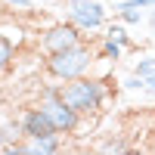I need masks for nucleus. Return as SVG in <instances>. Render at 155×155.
<instances>
[{"mask_svg":"<svg viewBox=\"0 0 155 155\" xmlns=\"http://www.w3.org/2000/svg\"><path fill=\"white\" fill-rule=\"evenodd\" d=\"M96 50L90 47L87 41L81 44H74L68 50H59V53H50L44 59V68L47 74L53 78V81H71V78H84L90 74V68H93V62H96Z\"/></svg>","mask_w":155,"mask_h":155,"instance_id":"nucleus-1","label":"nucleus"},{"mask_svg":"<svg viewBox=\"0 0 155 155\" xmlns=\"http://www.w3.org/2000/svg\"><path fill=\"white\" fill-rule=\"evenodd\" d=\"M62 99H65L71 109H78L84 118H90V115H96L106 106L109 87H106L102 78H93V74L71 78V81H62Z\"/></svg>","mask_w":155,"mask_h":155,"instance_id":"nucleus-2","label":"nucleus"},{"mask_svg":"<svg viewBox=\"0 0 155 155\" xmlns=\"http://www.w3.org/2000/svg\"><path fill=\"white\" fill-rule=\"evenodd\" d=\"M62 9H65V19L74 22L84 34L106 31L109 25V9L102 0H62Z\"/></svg>","mask_w":155,"mask_h":155,"instance_id":"nucleus-3","label":"nucleus"},{"mask_svg":"<svg viewBox=\"0 0 155 155\" xmlns=\"http://www.w3.org/2000/svg\"><path fill=\"white\" fill-rule=\"evenodd\" d=\"M84 37H87V34L78 28L74 22L62 19V22H53L50 28L41 31V37H37V50H41L44 56H50V53H59V50H68V47H74V44H81Z\"/></svg>","mask_w":155,"mask_h":155,"instance_id":"nucleus-4","label":"nucleus"},{"mask_svg":"<svg viewBox=\"0 0 155 155\" xmlns=\"http://www.w3.org/2000/svg\"><path fill=\"white\" fill-rule=\"evenodd\" d=\"M37 106H41V109L50 115V121L56 124V130H59L62 137L78 134V127H81V121H84V115L78 112V109H71L62 96H53V99H37Z\"/></svg>","mask_w":155,"mask_h":155,"instance_id":"nucleus-5","label":"nucleus"},{"mask_svg":"<svg viewBox=\"0 0 155 155\" xmlns=\"http://www.w3.org/2000/svg\"><path fill=\"white\" fill-rule=\"evenodd\" d=\"M19 121H22V134L25 137H53L59 134L56 124L50 121V115L41 109V106H28L19 112Z\"/></svg>","mask_w":155,"mask_h":155,"instance_id":"nucleus-6","label":"nucleus"},{"mask_svg":"<svg viewBox=\"0 0 155 155\" xmlns=\"http://www.w3.org/2000/svg\"><path fill=\"white\" fill-rule=\"evenodd\" d=\"M19 47H22V28L12 22H0V74L12 68Z\"/></svg>","mask_w":155,"mask_h":155,"instance_id":"nucleus-7","label":"nucleus"},{"mask_svg":"<svg viewBox=\"0 0 155 155\" xmlns=\"http://www.w3.org/2000/svg\"><path fill=\"white\" fill-rule=\"evenodd\" d=\"M62 140H65L62 134H53V137H25L22 140V152L25 155H34V152H59L62 146H65Z\"/></svg>","mask_w":155,"mask_h":155,"instance_id":"nucleus-8","label":"nucleus"},{"mask_svg":"<svg viewBox=\"0 0 155 155\" xmlns=\"http://www.w3.org/2000/svg\"><path fill=\"white\" fill-rule=\"evenodd\" d=\"M19 140H25L19 115H16V118H0V149H3V146H12V143H19Z\"/></svg>","mask_w":155,"mask_h":155,"instance_id":"nucleus-9","label":"nucleus"},{"mask_svg":"<svg viewBox=\"0 0 155 155\" xmlns=\"http://www.w3.org/2000/svg\"><path fill=\"white\" fill-rule=\"evenodd\" d=\"M124 53H127V50H124L118 41H112V37L102 34V41H99V47H96V56H99V59H106V62H118Z\"/></svg>","mask_w":155,"mask_h":155,"instance_id":"nucleus-10","label":"nucleus"},{"mask_svg":"<svg viewBox=\"0 0 155 155\" xmlns=\"http://www.w3.org/2000/svg\"><path fill=\"white\" fill-rule=\"evenodd\" d=\"M96 149H99V152H106V155H112V152H115V155H121V152H130L134 146L127 143L124 137H118V134H115V137H109V140H102Z\"/></svg>","mask_w":155,"mask_h":155,"instance_id":"nucleus-11","label":"nucleus"},{"mask_svg":"<svg viewBox=\"0 0 155 155\" xmlns=\"http://www.w3.org/2000/svg\"><path fill=\"white\" fill-rule=\"evenodd\" d=\"M106 37H112V41H118L124 50H130L134 47V41H130V34H127V28H124V22L118 25V22H115V25H106Z\"/></svg>","mask_w":155,"mask_h":155,"instance_id":"nucleus-12","label":"nucleus"},{"mask_svg":"<svg viewBox=\"0 0 155 155\" xmlns=\"http://www.w3.org/2000/svg\"><path fill=\"white\" fill-rule=\"evenodd\" d=\"M115 16H118L124 25H140V22H143V9H134V6H127V9H118Z\"/></svg>","mask_w":155,"mask_h":155,"instance_id":"nucleus-13","label":"nucleus"},{"mask_svg":"<svg viewBox=\"0 0 155 155\" xmlns=\"http://www.w3.org/2000/svg\"><path fill=\"white\" fill-rule=\"evenodd\" d=\"M134 71H137V74H143V78L155 74V56H143V59H137V62H134Z\"/></svg>","mask_w":155,"mask_h":155,"instance_id":"nucleus-14","label":"nucleus"},{"mask_svg":"<svg viewBox=\"0 0 155 155\" xmlns=\"http://www.w3.org/2000/svg\"><path fill=\"white\" fill-rule=\"evenodd\" d=\"M121 84H124V90H143V87H146V78L134 71V74H127V78H124Z\"/></svg>","mask_w":155,"mask_h":155,"instance_id":"nucleus-15","label":"nucleus"},{"mask_svg":"<svg viewBox=\"0 0 155 155\" xmlns=\"http://www.w3.org/2000/svg\"><path fill=\"white\" fill-rule=\"evenodd\" d=\"M0 3H6L9 9H16V12H31L34 9V0H0Z\"/></svg>","mask_w":155,"mask_h":155,"instance_id":"nucleus-16","label":"nucleus"},{"mask_svg":"<svg viewBox=\"0 0 155 155\" xmlns=\"http://www.w3.org/2000/svg\"><path fill=\"white\" fill-rule=\"evenodd\" d=\"M143 93L155 96V74H149V78H146V87H143Z\"/></svg>","mask_w":155,"mask_h":155,"instance_id":"nucleus-17","label":"nucleus"},{"mask_svg":"<svg viewBox=\"0 0 155 155\" xmlns=\"http://www.w3.org/2000/svg\"><path fill=\"white\" fill-rule=\"evenodd\" d=\"M149 25H152V34H155V9L149 12Z\"/></svg>","mask_w":155,"mask_h":155,"instance_id":"nucleus-18","label":"nucleus"}]
</instances>
